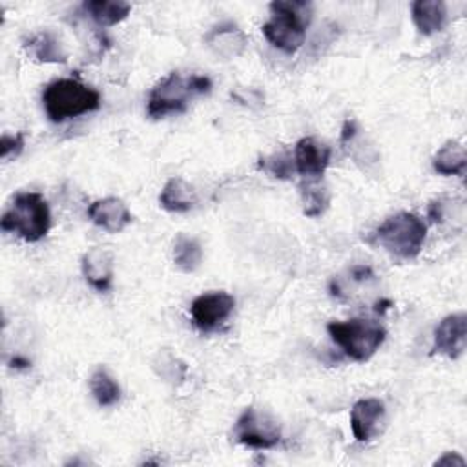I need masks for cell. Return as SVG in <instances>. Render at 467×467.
<instances>
[{
	"label": "cell",
	"instance_id": "cell-1",
	"mask_svg": "<svg viewBox=\"0 0 467 467\" xmlns=\"http://www.w3.org/2000/svg\"><path fill=\"white\" fill-rule=\"evenodd\" d=\"M212 80L206 75H182L171 71L161 78L148 95L146 113L150 119H162L171 113H184L192 99L210 93Z\"/></svg>",
	"mask_w": 467,
	"mask_h": 467
},
{
	"label": "cell",
	"instance_id": "cell-2",
	"mask_svg": "<svg viewBox=\"0 0 467 467\" xmlns=\"http://www.w3.org/2000/svg\"><path fill=\"white\" fill-rule=\"evenodd\" d=\"M268 7L272 16L261 26L265 38L283 53H296L305 42L312 4L305 0H275Z\"/></svg>",
	"mask_w": 467,
	"mask_h": 467
},
{
	"label": "cell",
	"instance_id": "cell-3",
	"mask_svg": "<svg viewBox=\"0 0 467 467\" xmlns=\"http://www.w3.org/2000/svg\"><path fill=\"white\" fill-rule=\"evenodd\" d=\"M42 106L55 124L91 113L100 108V93L78 78H57L42 91Z\"/></svg>",
	"mask_w": 467,
	"mask_h": 467
},
{
	"label": "cell",
	"instance_id": "cell-4",
	"mask_svg": "<svg viewBox=\"0 0 467 467\" xmlns=\"http://www.w3.org/2000/svg\"><path fill=\"white\" fill-rule=\"evenodd\" d=\"M0 228L27 243L40 241L51 228V212L46 199L35 192L16 193L2 213Z\"/></svg>",
	"mask_w": 467,
	"mask_h": 467
},
{
	"label": "cell",
	"instance_id": "cell-5",
	"mask_svg": "<svg viewBox=\"0 0 467 467\" xmlns=\"http://www.w3.org/2000/svg\"><path fill=\"white\" fill-rule=\"evenodd\" d=\"M427 224L412 212H398L387 217L374 232V241L390 255L414 259L425 243Z\"/></svg>",
	"mask_w": 467,
	"mask_h": 467
},
{
	"label": "cell",
	"instance_id": "cell-6",
	"mask_svg": "<svg viewBox=\"0 0 467 467\" xmlns=\"http://www.w3.org/2000/svg\"><path fill=\"white\" fill-rule=\"evenodd\" d=\"M327 332L332 341L354 361H368L385 341V328L372 319L330 321Z\"/></svg>",
	"mask_w": 467,
	"mask_h": 467
},
{
	"label": "cell",
	"instance_id": "cell-7",
	"mask_svg": "<svg viewBox=\"0 0 467 467\" xmlns=\"http://www.w3.org/2000/svg\"><path fill=\"white\" fill-rule=\"evenodd\" d=\"M232 434L237 443L248 449L266 451L281 441V425L272 412L250 405L239 414Z\"/></svg>",
	"mask_w": 467,
	"mask_h": 467
},
{
	"label": "cell",
	"instance_id": "cell-8",
	"mask_svg": "<svg viewBox=\"0 0 467 467\" xmlns=\"http://www.w3.org/2000/svg\"><path fill=\"white\" fill-rule=\"evenodd\" d=\"M234 308H235V299L232 294L224 290H213V292L199 294L192 301L190 316L193 325L199 330L210 332L221 327L230 317Z\"/></svg>",
	"mask_w": 467,
	"mask_h": 467
},
{
	"label": "cell",
	"instance_id": "cell-9",
	"mask_svg": "<svg viewBox=\"0 0 467 467\" xmlns=\"http://www.w3.org/2000/svg\"><path fill=\"white\" fill-rule=\"evenodd\" d=\"M467 345V316L456 312L445 316L434 328L432 352L456 359L463 354Z\"/></svg>",
	"mask_w": 467,
	"mask_h": 467
},
{
	"label": "cell",
	"instance_id": "cell-10",
	"mask_svg": "<svg viewBox=\"0 0 467 467\" xmlns=\"http://www.w3.org/2000/svg\"><path fill=\"white\" fill-rule=\"evenodd\" d=\"M385 423V403L378 398H361L350 409V429L356 441L374 440Z\"/></svg>",
	"mask_w": 467,
	"mask_h": 467
},
{
	"label": "cell",
	"instance_id": "cell-11",
	"mask_svg": "<svg viewBox=\"0 0 467 467\" xmlns=\"http://www.w3.org/2000/svg\"><path fill=\"white\" fill-rule=\"evenodd\" d=\"M332 150L314 137H303L294 146V168L299 175L319 179L330 164Z\"/></svg>",
	"mask_w": 467,
	"mask_h": 467
},
{
	"label": "cell",
	"instance_id": "cell-12",
	"mask_svg": "<svg viewBox=\"0 0 467 467\" xmlns=\"http://www.w3.org/2000/svg\"><path fill=\"white\" fill-rule=\"evenodd\" d=\"M88 217L95 226L109 234L122 232L133 221L126 202L119 197H104L93 201L88 208Z\"/></svg>",
	"mask_w": 467,
	"mask_h": 467
},
{
	"label": "cell",
	"instance_id": "cell-13",
	"mask_svg": "<svg viewBox=\"0 0 467 467\" xmlns=\"http://www.w3.org/2000/svg\"><path fill=\"white\" fill-rule=\"evenodd\" d=\"M82 274L86 281L99 292H106L113 283L115 255L106 246H93L82 255Z\"/></svg>",
	"mask_w": 467,
	"mask_h": 467
},
{
	"label": "cell",
	"instance_id": "cell-14",
	"mask_svg": "<svg viewBox=\"0 0 467 467\" xmlns=\"http://www.w3.org/2000/svg\"><path fill=\"white\" fill-rule=\"evenodd\" d=\"M204 42L217 57H221L223 60H230V58L239 57L244 51L246 35L241 31V27L237 24L221 22L206 33Z\"/></svg>",
	"mask_w": 467,
	"mask_h": 467
},
{
	"label": "cell",
	"instance_id": "cell-15",
	"mask_svg": "<svg viewBox=\"0 0 467 467\" xmlns=\"http://www.w3.org/2000/svg\"><path fill=\"white\" fill-rule=\"evenodd\" d=\"M410 16L423 36L440 33L447 24V5L441 0H416L410 5Z\"/></svg>",
	"mask_w": 467,
	"mask_h": 467
},
{
	"label": "cell",
	"instance_id": "cell-16",
	"mask_svg": "<svg viewBox=\"0 0 467 467\" xmlns=\"http://www.w3.org/2000/svg\"><path fill=\"white\" fill-rule=\"evenodd\" d=\"M159 202L166 212H190L197 204V192L182 177H170L161 190Z\"/></svg>",
	"mask_w": 467,
	"mask_h": 467
},
{
	"label": "cell",
	"instance_id": "cell-17",
	"mask_svg": "<svg viewBox=\"0 0 467 467\" xmlns=\"http://www.w3.org/2000/svg\"><path fill=\"white\" fill-rule=\"evenodd\" d=\"M29 57H33L36 62L44 64H64L67 60V55L60 44V40L49 33L40 31L33 36H29L24 44Z\"/></svg>",
	"mask_w": 467,
	"mask_h": 467
},
{
	"label": "cell",
	"instance_id": "cell-18",
	"mask_svg": "<svg viewBox=\"0 0 467 467\" xmlns=\"http://www.w3.org/2000/svg\"><path fill=\"white\" fill-rule=\"evenodd\" d=\"M82 9L95 24L102 27H111L130 15L131 5L120 0H86L82 4Z\"/></svg>",
	"mask_w": 467,
	"mask_h": 467
},
{
	"label": "cell",
	"instance_id": "cell-19",
	"mask_svg": "<svg viewBox=\"0 0 467 467\" xmlns=\"http://www.w3.org/2000/svg\"><path fill=\"white\" fill-rule=\"evenodd\" d=\"M432 168L440 175H463L467 168L465 146L458 140H447L432 157Z\"/></svg>",
	"mask_w": 467,
	"mask_h": 467
},
{
	"label": "cell",
	"instance_id": "cell-20",
	"mask_svg": "<svg viewBox=\"0 0 467 467\" xmlns=\"http://www.w3.org/2000/svg\"><path fill=\"white\" fill-rule=\"evenodd\" d=\"M171 255H173V263L175 266L181 270V272H186V274H192L195 272L199 266H201V261H202V246L201 243L188 235V234H177L175 239H173V250H171Z\"/></svg>",
	"mask_w": 467,
	"mask_h": 467
},
{
	"label": "cell",
	"instance_id": "cell-21",
	"mask_svg": "<svg viewBox=\"0 0 467 467\" xmlns=\"http://www.w3.org/2000/svg\"><path fill=\"white\" fill-rule=\"evenodd\" d=\"M89 390L100 407H111L120 400V387L104 367L89 376Z\"/></svg>",
	"mask_w": 467,
	"mask_h": 467
},
{
	"label": "cell",
	"instance_id": "cell-22",
	"mask_svg": "<svg viewBox=\"0 0 467 467\" xmlns=\"http://www.w3.org/2000/svg\"><path fill=\"white\" fill-rule=\"evenodd\" d=\"M301 197H303V213L306 217H319L321 213H325V210L330 204L328 190L317 182H308L306 186H301Z\"/></svg>",
	"mask_w": 467,
	"mask_h": 467
},
{
	"label": "cell",
	"instance_id": "cell-23",
	"mask_svg": "<svg viewBox=\"0 0 467 467\" xmlns=\"http://www.w3.org/2000/svg\"><path fill=\"white\" fill-rule=\"evenodd\" d=\"M259 168L268 171L272 177H277V179H288L290 173L296 170L292 164L294 161H288L285 155H272V157H265V159H259Z\"/></svg>",
	"mask_w": 467,
	"mask_h": 467
},
{
	"label": "cell",
	"instance_id": "cell-24",
	"mask_svg": "<svg viewBox=\"0 0 467 467\" xmlns=\"http://www.w3.org/2000/svg\"><path fill=\"white\" fill-rule=\"evenodd\" d=\"M24 148V133H15V135H2L0 140V155L4 161L16 157Z\"/></svg>",
	"mask_w": 467,
	"mask_h": 467
},
{
	"label": "cell",
	"instance_id": "cell-25",
	"mask_svg": "<svg viewBox=\"0 0 467 467\" xmlns=\"http://www.w3.org/2000/svg\"><path fill=\"white\" fill-rule=\"evenodd\" d=\"M451 463H452V465L456 463V465L462 467V465H465V460H463L458 452H445L441 458H438V460L434 462V465H451Z\"/></svg>",
	"mask_w": 467,
	"mask_h": 467
}]
</instances>
